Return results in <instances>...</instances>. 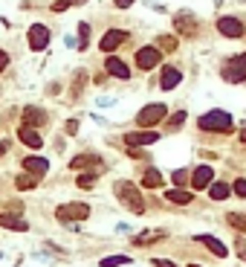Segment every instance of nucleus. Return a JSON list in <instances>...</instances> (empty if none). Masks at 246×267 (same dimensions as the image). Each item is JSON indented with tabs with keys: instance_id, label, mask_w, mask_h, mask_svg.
<instances>
[{
	"instance_id": "obj_31",
	"label": "nucleus",
	"mask_w": 246,
	"mask_h": 267,
	"mask_svg": "<svg viewBox=\"0 0 246 267\" xmlns=\"http://www.w3.org/2000/svg\"><path fill=\"white\" fill-rule=\"evenodd\" d=\"M232 192H235L237 197H246V180L240 177V180H235V186H232Z\"/></svg>"
},
{
	"instance_id": "obj_22",
	"label": "nucleus",
	"mask_w": 246,
	"mask_h": 267,
	"mask_svg": "<svg viewBox=\"0 0 246 267\" xmlns=\"http://www.w3.org/2000/svg\"><path fill=\"white\" fill-rule=\"evenodd\" d=\"M165 197L171 201V204H191L194 195L191 192H185V189H171V192H165Z\"/></svg>"
},
{
	"instance_id": "obj_10",
	"label": "nucleus",
	"mask_w": 246,
	"mask_h": 267,
	"mask_svg": "<svg viewBox=\"0 0 246 267\" xmlns=\"http://www.w3.org/2000/svg\"><path fill=\"white\" fill-rule=\"evenodd\" d=\"M157 140H159L157 131H131V134H125L128 148H136V145H154Z\"/></svg>"
},
{
	"instance_id": "obj_20",
	"label": "nucleus",
	"mask_w": 246,
	"mask_h": 267,
	"mask_svg": "<svg viewBox=\"0 0 246 267\" xmlns=\"http://www.w3.org/2000/svg\"><path fill=\"white\" fill-rule=\"evenodd\" d=\"M229 195H232V186H229V183H211V186H209V197H211V201H226Z\"/></svg>"
},
{
	"instance_id": "obj_3",
	"label": "nucleus",
	"mask_w": 246,
	"mask_h": 267,
	"mask_svg": "<svg viewBox=\"0 0 246 267\" xmlns=\"http://www.w3.org/2000/svg\"><path fill=\"white\" fill-rule=\"evenodd\" d=\"M220 76H223V81H229V84L246 81V53H237V55H232V58H226L223 67H220Z\"/></svg>"
},
{
	"instance_id": "obj_15",
	"label": "nucleus",
	"mask_w": 246,
	"mask_h": 267,
	"mask_svg": "<svg viewBox=\"0 0 246 267\" xmlns=\"http://www.w3.org/2000/svg\"><path fill=\"white\" fill-rule=\"evenodd\" d=\"M180 81H183V73L177 67H162V79H159V87L162 90H174Z\"/></svg>"
},
{
	"instance_id": "obj_5",
	"label": "nucleus",
	"mask_w": 246,
	"mask_h": 267,
	"mask_svg": "<svg viewBox=\"0 0 246 267\" xmlns=\"http://www.w3.org/2000/svg\"><path fill=\"white\" fill-rule=\"evenodd\" d=\"M55 218L64 224L70 221H84V218H90V206L87 204H64L55 209Z\"/></svg>"
},
{
	"instance_id": "obj_37",
	"label": "nucleus",
	"mask_w": 246,
	"mask_h": 267,
	"mask_svg": "<svg viewBox=\"0 0 246 267\" xmlns=\"http://www.w3.org/2000/svg\"><path fill=\"white\" fill-rule=\"evenodd\" d=\"M70 6H81V3H87V0H67Z\"/></svg>"
},
{
	"instance_id": "obj_38",
	"label": "nucleus",
	"mask_w": 246,
	"mask_h": 267,
	"mask_svg": "<svg viewBox=\"0 0 246 267\" xmlns=\"http://www.w3.org/2000/svg\"><path fill=\"white\" fill-rule=\"evenodd\" d=\"M3 154H6V143H0V157H3Z\"/></svg>"
},
{
	"instance_id": "obj_19",
	"label": "nucleus",
	"mask_w": 246,
	"mask_h": 267,
	"mask_svg": "<svg viewBox=\"0 0 246 267\" xmlns=\"http://www.w3.org/2000/svg\"><path fill=\"white\" fill-rule=\"evenodd\" d=\"M44 122H46V110H44V107H27V110H23V125L35 128V125H44Z\"/></svg>"
},
{
	"instance_id": "obj_21",
	"label": "nucleus",
	"mask_w": 246,
	"mask_h": 267,
	"mask_svg": "<svg viewBox=\"0 0 246 267\" xmlns=\"http://www.w3.org/2000/svg\"><path fill=\"white\" fill-rule=\"evenodd\" d=\"M99 163L102 160H99L96 154H79V157H72L70 166L72 169H90V166H99Z\"/></svg>"
},
{
	"instance_id": "obj_11",
	"label": "nucleus",
	"mask_w": 246,
	"mask_h": 267,
	"mask_svg": "<svg viewBox=\"0 0 246 267\" xmlns=\"http://www.w3.org/2000/svg\"><path fill=\"white\" fill-rule=\"evenodd\" d=\"M211 180H214V169H211V166H197L191 174V189H197V192H200V189H209Z\"/></svg>"
},
{
	"instance_id": "obj_40",
	"label": "nucleus",
	"mask_w": 246,
	"mask_h": 267,
	"mask_svg": "<svg viewBox=\"0 0 246 267\" xmlns=\"http://www.w3.org/2000/svg\"><path fill=\"white\" fill-rule=\"evenodd\" d=\"M214 3H220V0H214Z\"/></svg>"
},
{
	"instance_id": "obj_12",
	"label": "nucleus",
	"mask_w": 246,
	"mask_h": 267,
	"mask_svg": "<svg viewBox=\"0 0 246 267\" xmlns=\"http://www.w3.org/2000/svg\"><path fill=\"white\" fill-rule=\"evenodd\" d=\"M217 32L220 35H226V38H240L246 29H243V24H240L237 18H220L217 20Z\"/></svg>"
},
{
	"instance_id": "obj_7",
	"label": "nucleus",
	"mask_w": 246,
	"mask_h": 267,
	"mask_svg": "<svg viewBox=\"0 0 246 267\" xmlns=\"http://www.w3.org/2000/svg\"><path fill=\"white\" fill-rule=\"evenodd\" d=\"M159 61H162V50L159 47H142L136 53V67L139 70H154Z\"/></svg>"
},
{
	"instance_id": "obj_18",
	"label": "nucleus",
	"mask_w": 246,
	"mask_h": 267,
	"mask_svg": "<svg viewBox=\"0 0 246 267\" xmlns=\"http://www.w3.org/2000/svg\"><path fill=\"white\" fill-rule=\"evenodd\" d=\"M0 227H6V230H18V232H27L29 224L18 215H9V212H0Z\"/></svg>"
},
{
	"instance_id": "obj_16",
	"label": "nucleus",
	"mask_w": 246,
	"mask_h": 267,
	"mask_svg": "<svg viewBox=\"0 0 246 267\" xmlns=\"http://www.w3.org/2000/svg\"><path fill=\"white\" fill-rule=\"evenodd\" d=\"M23 169H27L29 174H35V177H44L46 171H50V163H46L44 157H27V160H23Z\"/></svg>"
},
{
	"instance_id": "obj_34",
	"label": "nucleus",
	"mask_w": 246,
	"mask_h": 267,
	"mask_svg": "<svg viewBox=\"0 0 246 267\" xmlns=\"http://www.w3.org/2000/svg\"><path fill=\"white\" fill-rule=\"evenodd\" d=\"M116 6H119V9H131L133 0H116Z\"/></svg>"
},
{
	"instance_id": "obj_25",
	"label": "nucleus",
	"mask_w": 246,
	"mask_h": 267,
	"mask_svg": "<svg viewBox=\"0 0 246 267\" xmlns=\"http://www.w3.org/2000/svg\"><path fill=\"white\" fill-rule=\"evenodd\" d=\"M102 267H122V264H131V256H107L99 261Z\"/></svg>"
},
{
	"instance_id": "obj_32",
	"label": "nucleus",
	"mask_w": 246,
	"mask_h": 267,
	"mask_svg": "<svg viewBox=\"0 0 246 267\" xmlns=\"http://www.w3.org/2000/svg\"><path fill=\"white\" fill-rule=\"evenodd\" d=\"M183 122H185V110H177V114L171 116V128H174V131H177V128H180V125H183Z\"/></svg>"
},
{
	"instance_id": "obj_4",
	"label": "nucleus",
	"mask_w": 246,
	"mask_h": 267,
	"mask_svg": "<svg viewBox=\"0 0 246 267\" xmlns=\"http://www.w3.org/2000/svg\"><path fill=\"white\" fill-rule=\"evenodd\" d=\"M168 107L162 105V102H157V105H148L142 107L139 114H136V125H142V128H154V125H159L162 119H165Z\"/></svg>"
},
{
	"instance_id": "obj_27",
	"label": "nucleus",
	"mask_w": 246,
	"mask_h": 267,
	"mask_svg": "<svg viewBox=\"0 0 246 267\" xmlns=\"http://www.w3.org/2000/svg\"><path fill=\"white\" fill-rule=\"evenodd\" d=\"M229 224H232L235 230L246 232V215H240V212H229Z\"/></svg>"
},
{
	"instance_id": "obj_41",
	"label": "nucleus",
	"mask_w": 246,
	"mask_h": 267,
	"mask_svg": "<svg viewBox=\"0 0 246 267\" xmlns=\"http://www.w3.org/2000/svg\"><path fill=\"white\" fill-rule=\"evenodd\" d=\"M191 267H197V264H191Z\"/></svg>"
},
{
	"instance_id": "obj_29",
	"label": "nucleus",
	"mask_w": 246,
	"mask_h": 267,
	"mask_svg": "<svg viewBox=\"0 0 246 267\" xmlns=\"http://www.w3.org/2000/svg\"><path fill=\"white\" fill-rule=\"evenodd\" d=\"M157 47L159 50H165V53H171V50H177V38H171V35H162L157 41Z\"/></svg>"
},
{
	"instance_id": "obj_2",
	"label": "nucleus",
	"mask_w": 246,
	"mask_h": 267,
	"mask_svg": "<svg viewBox=\"0 0 246 267\" xmlns=\"http://www.w3.org/2000/svg\"><path fill=\"white\" fill-rule=\"evenodd\" d=\"M200 125V131H209V134H226L232 131V116L226 110H209V114H203L197 119Z\"/></svg>"
},
{
	"instance_id": "obj_26",
	"label": "nucleus",
	"mask_w": 246,
	"mask_h": 267,
	"mask_svg": "<svg viewBox=\"0 0 246 267\" xmlns=\"http://www.w3.org/2000/svg\"><path fill=\"white\" fill-rule=\"evenodd\" d=\"M96 171H87V174H79V180H76V183H79V189H93V183H96Z\"/></svg>"
},
{
	"instance_id": "obj_35",
	"label": "nucleus",
	"mask_w": 246,
	"mask_h": 267,
	"mask_svg": "<svg viewBox=\"0 0 246 267\" xmlns=\"http://www.w3.org/2000/svg\"><path fill=\"white\" fill-rule=\"evenodd\" d=\"M79 131V122H76V119H70V122H67V134H76Z\"/></svg>"
},
{
	"instance_id": "obj_6",
	"label": "nucleus",
	"mask_w": 246,
	"mask_h": 267,
	"mask_svg": "<svg viewBox=\"0 0 246 267\" xmlns=\"http://www.w3.org/2000/svg\"><path fill=\"white\" fill-rule=\"evenodd\" d=\"M174 29L180 32V35L194 38V35H197V29H200V24H197V18H194V12L183 9V12H177V18H174Z\"/></svg>"
},
{
	"instance_id": "obj_33",
	"label": "nucleus",
	"mask_w": 246,
	"mask_h": 267,
	"mask_svg": "<svg viewBox=\"0 0 246 267\" xmlns=\"http://www.w3.org/2000/svg\"><path fill=\"white\" fill-rule=\"evenodd\" d=\"M154 267H177V264L168 261V258H154Z\"/></svg>"
},
{
	"instance_id": "obj_23",
	"label": "nucleus",
	"mask_w": 246,
	"mask_h": 267,
	"mask_svg": "<svg viewBox=\"0 0 246 267\" xmlns=\"http://www.w3.org/2000/svg\"><path fill=\"white\" fill-rule=\"evenodd\" d=\"M38 180H41V177H35V174H29V171H27V174H18V177H15V186H18L20 192H27V189L38 186Z\"/></svg>"
},
{
	"instance_id": "obj_39",
	"label": "nucleus",
	"mask_w": 246,
	"mask_h": 267,
	"mask_svg": "<svg viewBox=\"0 0 246 267\" xmlns=\"http://www.w3.org/2000/svg\"><path fill=\"white\" fill-rule=\"evenodd\" d=\"M240 140H243V143H246V128H243V134H240Z\"/></svg>"
},
{
	"instance_id": "obj_17",
	"label": "nucleus",
	"mask_w": 246,
	"mask_h": 267,
	"mask_svg": "<svg viewBox=\"0 0 246 267\" xmlns=\"http://www.w3.org/2000/svg\"><path fill=\"white\" fill-rule=\"evenodd\" d=\"M203 244V247H209L211 253H214V256L217 258H226L229 256V250H226V244H223V241H217L214 238V235H200V238H197Z\"/></svg>"
},
{
	"instance_id": "obj_28",
	"label": "nucleus",
	"mask_w": 246,
	"mask_h": 267,
	"mask_svg": "<svg viewBox=\"0 0 246 267\" xmlns=\"http://www.w3.org/2000/svg\"><path fill=\"white\" fill-rule=\"evenodd\" d=\"M87 44H90V27L87 24H79V47L87 50Z\"/></svg>"
},
{
	"instance_id": "obj_14",
	"label": "nucleus",
	"mask_w": 246,
	"mask_h": 267,
	"mask_svg": "<svg viewBox=\"0 0 246 267\" xmlns=\"http://www.w3.org/2000/svg\"><path fill=\"white\" fill-rule=\"evenodd\" d=\"M18 137H20V143L29 145V148H41V145H44L41 134H38L35 128H29V125H20V128H18Z\"/></svg>"
},
{
	"instance_id": "obj_36",
	"label": "nucleus",
	"mask_w": 246,
	"mask_h": 267,
	"mask_svg": "<svg viewBox=\"0 0 246 267\" xmlns=\"http://www.w3.org/2000/svg\"><path fill=\"white\" fill-rule=\"evenodd\" d=\"M6 64H9V55H6V53H0V70H3Z\"/></svg>"
},
{
	"instance_id": "obj_8",
	"label": "nucleus",
	"mask_w": 246,
	"mask_h": 267,
	"mask_svg": "<svg viewBox=\"0 0 246 267\" xmlns=\"http://www.w3.org/2000/svg\"><path fill=\"white\" fill-rule=\"evenodd\" d=\"M128 38H131V32H125V29H110V32H105V38L99 41V50H102V53H113V50H119Z\"/></svg>"
},
{
	"instance_id": "obj_30",
	"label": "nucleus",
	"mask_w": 246,
	"mask_h": 267,
	"mask_svg": "<svg viewBox=\"0 0 246 267\" xmlns=\"http://www.w3.org/2000/svg\"><path fill=\"white\" fill-rule=\"evenodd\" d=\"M171 177H174V183H177V186H185V183H188V171H185V169H180V171H174Z\"/></svg>"
},
{
	"instance_id": "obj_1",
	"label": "nucleus",
	"mask_w": 246,
	"mask_h": 267,
	"mask_svg": "<svg viewBox=\"0 0 246 267\" xmlns=\"http://www.w3.org/2000/svg\"><path fill=\"white\" fill-rule=\"evenodd\" d=\"M113 192H116V197L122 201L128 209H131L133 215H142L145 212V201H142V195H139V189L133 186L131 180H119L113 186Z\"/></svg>"
},
{
	"instance_id": "obj_9",
	"label": "nucleus",
	"mask_w": 246,
	"mask_h": 267,
	"mask_svg": "<svg viewBox=\"0 0 246 267\" xmlns=\"http://www.w3.org/2000/svg\"><path fill=\"white\" fill-rule=\"evenodd\" d=\"M46 44H50V29L44 24H32L29 27V47L38 53V50H46Z\"/></svg>"
},
{
	"instance_id": "obj_13",
	"label": "nucleus",
	"mask_w": 246,
	"mask_h": 267,
	"mask_svg": "<svg viewBox=\"0 0 246 267\" xmlns=\"http://www.w3.org/2000/svg\"><path fill=\"white\" fill-rule=\"evenodd\" d=\"M105 70L110 73L113 79H122V81H128V79H131V70H128V64H125L122 58H116V55H107Z\"/></svg>"
},
{
	"instance_id": "obj_24",
	"label": "nucleus",
	"mask_w": 246,
	"mask_h": 267,
	"mask_svg": "<svg viewBox=\"0 0 246 267\" xmlns=\"http://www.w3.org/2000/svg\"><path fill=\"white\" fill-rule=\"evenodd\" d=\"M142 183H145L148 189H159L162 186V174H159L157 169H148L145 171V177H142Z\"/></svg>"
}]
</instances>
